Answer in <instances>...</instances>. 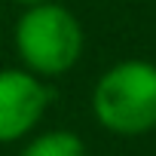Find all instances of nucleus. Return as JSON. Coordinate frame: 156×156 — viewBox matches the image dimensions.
Instances as JSON below:
<instances>
[{
    "label": "nucleus",
    "mask_w": 156,
    "mask_h": 156,
    "mask_svg": "<svg viewBox=\"0 0 156 156\" xmlns=\"http://www.w3.org/2000/svg\"><path fill=\"white\" fill-rule=\"evenodd\" d=\"M52 104V89L28 67L0 70V144L31 135Z\"/></svg>",
    "instance_id": "nucleus-3"
},
{
    "label": "nucleus",
    "mask_w": 156,
    "mask_h": 156,
    "mask_svg": "<svg viewBox=\"0 0 156 156\" xmlns=\"http://www.w3.org/2000/svg\"><path fill=\"white\" fill-rule=\"evenodd\" d=\"M19 156H89V153L80 135H73L67 129H52L28 141Z\"/></svg>",
    "instance_id": "nucleus-4"
},
{
    "label": "nucleus",
    "mask_w": 156,
    "mask_h": 156,
    "mask_svg": "<svg viewBox=\"0 0 156 156\" xmlns=\"http://www.w3.org/2000/svg\"><path fill=\"white\" fill-rule=\"evenodd\" d=\"M16 55L22 58V67L31 73L52 80L67 73L83 58V25L67 6L61 3H37L25 6V12L16 22L12 31Z\"/></svg>",
    "instance_id": "nucleus-2"
},
{
    "label": "nucleus",
    "mask_w": 156,
    "mask_h": 156,
    "mask_svg": "<svg viewBox=\"0 0 156 156\" xmlns=\"http://www.w3.org/2000/svg\"><path fill=\"white\" fill-rule=\"evenodd\" d=\"M19 6H37V3H52V0H12Z\"/></svg>",
    "instance_id": "nucleus-5"
},
{
    "label": "nucleus",
    "mask_w": 156,
    "mask_h": 156,
    "mask_svg": "<svg viewBox=\"0 0 156 156\" xmlns=\"http://www.w3.org/2000/svg\"><path fill=\"white\" fill-rule=\"evenodd\" d=\"M92 113L101 129L138 138L156 129V64L126 58L110 64L92 89Z\"/></svg>",
    "instance_id": "nucleus-1"
}]
</instances>
